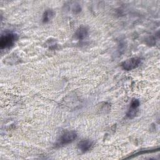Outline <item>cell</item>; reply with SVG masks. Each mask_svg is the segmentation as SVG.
<instances>
[{"instance_id": "277c9868", "label": "cell", "mask_w": 160, "mask_h": 160, "mask_svg": "<svg viewBox=\"0 0 160 160\" xmlns=\"http://www.w3.org/2000/svg\"><path fill=\"white\" fill-rule=\"evenodd\" d=\"M88 34V30L84 26H81L77 29L75 32L74 36L78 40H82L87 37Z\"/></svg>"}, {"instance_id": "5b68a950", "label": "cell", "mask_w": 160, "mask_h": 160, "mask_svg": "<svg viewBox=\"0 0 160 160\" xmlns=\"http://www.w3.org/2000/svg\"><path fill=\"white\" fill-rule=\"evenodd\" d=\"M93 142L90 140H82L78 143L79 149L82 152H86L91 149Z\"/></svg>"}, {"instance_id": "6da1fadb", "label": "cell", "mask_w": 160, "mask_h": 160, "mask_svg": "<svg viewBox=\"0 0 160 160\" xmlns=\"http://www.w3.org/2000/svg\"><path fill=\"white\" fill-rule=\"evenodd\" d=\"M17 39V35L12 32H9L2 35L0 39L1 49L2 50L4 49H8L11 48L14 44Z\"/></svg>"}, {"instance_id": "3957f363", "label": "cell", "mask_w": 160, "mask_h": 160, "mask_svg": "<svg viewBox=\"0 0 160 160\" xmlns=\"http://www.w3.org/2000/svg\"><path fill=\"white\" fill-rule=\"evenodd\" d=\"M141 63V59L138 58H132L124 61L121 66L124 70L129 71L138 68Z\"/></svg>"}, {"instance_id": "52a82bcc", "label": "cell", "mask_w": 160, "mask_h": 160, "mask_svg": "<svg viewBox=\"0 0 160 160\" xmlns=\"http://www.w3.org/2000/svg\"><path fill=\"white\" fill-rule=\"evenodd\" d=\"M139 101L138 99H134L131 101V109H136L138 108V107L139 106Z\"/></svg>"}, {"instance_id": "8992f818", "label": "cell", "mask_w": 160, "mask_h": 160, "mask_svg": "<svg viewBox=\"0 0 160 160\" xmlns=\"http://www.w3.org/2000/svg\"><path fill=\"white\" fill-rule=\"evenodd\" d=\"M55 12L53 10L48 9L44 11L42 15V22L44 23L48 22L49 21H51L53 17L54 16Z\"/></svg>"}, {"instance_id": "7a4b0ae2", "label": "cell", "mask_w": 160, "mask_h": 160, "mask_svg": "<svg viewBox=\"0 0 160 160\" xmlns=\"http://www.w3.org/2000/svg\"><path fill=\"white\" fill-rule=\"evenodd\" d=\"M77 138V133L74 131H67L61 135L58 142V145H66L72 142Z\"/></svg>"}]
</instances>
